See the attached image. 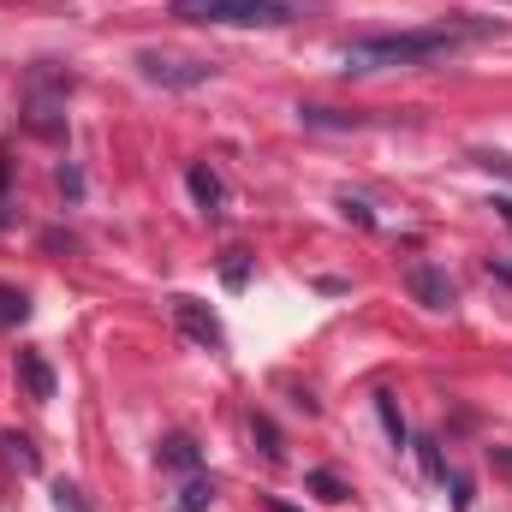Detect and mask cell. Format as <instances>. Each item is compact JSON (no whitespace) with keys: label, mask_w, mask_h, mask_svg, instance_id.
<instances>
[{"label":"cell","mask_w":512,"mask_h":512,"mask_svg":"<svg viewBox=\"0 0 512 512\" xmlns=\"http://www.w3.org/2000/svg\"><path fill=\"white\" fill-rule=\"evenodd\" d=\"M483 24H429V30H405V36H358L340 48V66L346 72H387V66H417V60H435V54H453L465 36H477Z\"/></svg>","instance_id":"cell-1"},{"label":"cell","mask_w":512,"mask_h":512,"mask_svg":"<svg viewBox=\"0 0 512 512\" xmlns=\"http://www.w3.org/2000/svg\"><path fill=\"white\" fill-rule=\"evenodd\" d=\"M185 24H233V30H274L298 18V0H173L167 6Z\"/></svg>","instance_id":"cell-2"},{"label":"cell","mask_w":512,"mask_h":512,"mask_svg":"<svg viewBox=\"0 0 512 512\" xmlns=\"http://www.w3.org/2000/svg\"><path fill=\"white\" fill-rule=\"evenodd\" d=\"M137 72H143L149 84H161V90H197V84L215 78L209 60H197V54H167V48H143V54H137Z\"/></svg>","instance_id":"cell-3"},{"label":"cell","mask_w":512,"mask_h":512,"mask_svg":"<svg viewBox=\"0 0 512 512\" xmlns=\"http://www.w3.org/2000/svg\"><path fill=\"white\" fill-rule=\"evenodd\" d=\"M167 316L179 322V334H185L191 346H203V352H221V346H227V334H221V322H215V310H209L203 298L173 292V298H167Z\"/></svg>","instance_id":"cell-4"},{"label":"cell","mask_w":512,"mask_h":512,"mask_svg":"<svg viewBox=\"0 0 512 512\" xmlns=\"http://www.w3.org/2000/svg\"><path fill=\"white\" fill-rule=\"evenodd\" d=\"M405 286H411V298L423 304V310H453V280H447V268H435V262H405Z\"/></svg>","instance_id":"cell-5"},{"label":"cell","mask_w":512,"mask_h":512,"mask_svg":"<svg viewBox=\"0 0 512 512\" xmlns=\"http://www.w3.org/2000/svg\"><path fill=\"white\" fill-rule=\"evenodd\" d=\"M18 382H24L30 399H54V370H48L42 352H18Z\"/></svg>","instance_id":"cell-6"},{"label":"cell","mask_w":512,"mask_h":512,"mask_svg":"<svg viewBox=\"0 0 512 512\" xmlns=\"http://www.w3.org/2000/svg\"><path fill=\"white\" fill-rule=\"evenodd\" d=\"M215 495H221V489H215V477L191 471V477H185V489L173 495V507H167V512H209V507H215Z\"/></svg>","instance_id":"cell-7"},{"label":"cell","mask_w":512,"mask_h":512,"mask_svg":"<svg viewBox=\"0 0 512 512\" xmlns=\"http://www.w3.org/2000/svg\"><path fill=\"white\" fill-rule=\"evenodd\" d=\"M185 185H191V197H197V209H203V215H215V209H221V179H215V167H203V161H197V167L185 173Z\"/></svg>","instance_id":"cell-8"},{"label":"cell","mask_w":512,"mask_h":512,"mask_svg":"<svg viewBox=\"0 0 512 512\" xmlns=\"http://www.w3.org/2000/svg\"><path fill=\"white\" fill-rule=\"evenodd\" d=\"M155 465L161 471H197V441L191 435H167L161 453H155Z\"/></svg>","instance_id":"cell-9"},{"label":"cell","mask_w":512,"mask_h":512,"mask_svg":"<svg viewBox=\"0 0 512 512\" xmlns=\"http://www.w3.org/2000/svg\"><path fill=\"white\" fill-rule=\"evenodd\" d=\"M0 459H6L12 471H24V477L42 465V459H36V447H30V435H18V429H6V435H0Z\"/></svg>","instance_id":"cell-10"},{"label":"cell","mask_w":512,"mask_h":512,"mask_svg":"<svg viewBox=\"0 0 512 512\" xmlns=\"http://www.w3.org/2000/svg\"><path fill=\"white\" fill-rule=\"evenodd\" d=\"M30 316V292H18V286H0V328H18Z\"/></svg>","instance_id":"cell-11"},{"label":"cell","mask_w":512,"mask_h":512,"mask_svg":"<svg viewBox=\"0 0 512 512\" xmlns=\"http://www.w3.org/2000/svg\"><path fill=\"white\" fill-rule=\"evenodd\" d=\"M376 411H382L387 435H393V447H399V441H405V417H399V405H393V393H376Z\"/></svg>","instance_id":"cell-12"},{"label":"cell","mask_w":512,"mask_h":512,"mask_svg":"<svg viewBox=\"0 0 512 512\" xmlns=\"http://www.w3.org/2000/svg\"><path fill=\"white\" fill-rule=\"evenodd\" d=\"M310 489H316L322 501H346V495H352V489H346V483H340L334 471H310Z\"/></svg>","instance_id":"cell-13"},{"label":"cell","mask_w":512,"mask_h":512,"mask_svg":"<svg viewBox=\"0 0 512 512\" xmlns=\"http://www.w3.org/2000/svg\"><path fill=\"white\" fill-rule=\"evenodd\" d=\"M54 507H60V512H90V501H84V489H78V483H54Z\"/></svg>","instance_id":"cell-14"},{"label":"cell","mask_w":512,"mask_h":512,"mask_svg":"<svg viewBox=\"0 0 512 512\" xmlns=\"http://www.w3.org/2000/svg\"><path fill=\"white\" fill-rule=\"evenodd\" d=\"M417 459H423V471H429L435 483H447V465H441V453H435V441H417Z\"/></svg>","instance_id":"cell-15"},{"label":"cell","mask_w":512,"mask_h":512,"mask_svg":"<svg viewBox=\"0 0 512 512\" xmlns=\"http://www.w3.org/2000/svg\"><path fill=\"white\" fill-rule=\"evenodd\" d=\"M245 274H251V268H245V251H233L227 268H221V280H227V286H245Z\"/></svg>","instance_id":"cell-16"},{"label":"cell","mask_w":512,"mask_h":512,"mask_svg":"<svg viewBox=\"0 0 512 512\" xmlns=\"http://www.w3.org/2000/svg\"><path fill=\"white\" fill-rule=\"evenodd\" d=\"M60 191H66V197H84V179H78V167H60Z\"/></svg>","instance_id":"cell-17"},{"label":"cell","mask_w":512,"mask_h":512,"mask_svg":"<svg viewBox=\"0 0 512 512\" xmlns=\"http://www.w3.org/2000/svg\"><path fill=\"white\" fill-rule=\"evenodd\" d=\"M453 512H471V483L465 477H453Z\"/></svg>","instance_id":"cell-18"},{"label":"cell","mask_w":512,"mask_h":512,"mask_svg":"<svg viewBox=\"0 0 512 512\" xmlns=\"http://www.w3.org/2000/svg\"><path fill=\"white\" fill-rule=\"evenodd\" d=\"M340 209H346V215H352V221H358V227H376V215H370V209H364V203H352V197H346V203H340Z\"/></svg>","instance_id":"cell-19"},{"label":"cell","mask_w":512,"mask_h":512,"mask_svg":"<svg viewBox=\"0 0 512 512\" xmlns=\"http://www.w3.org/2000/svg\"><path fill=\"white\" fill-rule=\"evenodd\" d=\"M495 465H501V471L512 477V453H495Z\"/></svg>","instance_id":"cell-20"}]
</instances>
